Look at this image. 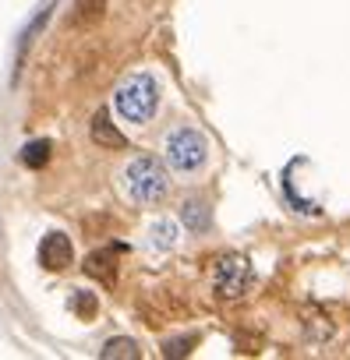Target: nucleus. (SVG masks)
I'll return each instance as SVG.
<instances>
[{"mask_svg": "<svg viewBox=\"0 0 350 360\" xmlns=\"http://www.w3.org/2000/svg\"><path fill=\"white\" fill-rule=\"evenodd\" d=\"M113 99H117V110H120L124 120L145 124L156 113V106H159V85H156L152 75H131V78H124L117 85Z\"/></svg>", "mask_w": 350, "mask_h": 360, "instance_id": "1", "label": "nucleus"}, {"mask_svg": "<svg viewBox=\"0 0 350 360\" xmlns=\"http://www.w3.org/2000/svg\"><path fill=\"white\" fill-rule=\"evenodd\" d=\"M124 184H127V191H131L135 202H159L166 195V188H170V176H166V169H163L159 159L138 155L124 169Z\"/></svg>", "mask_w": 350, "mask_h": 360, "instance_id": "2", "label": "nucleus"}, {"mask_svg": "<svg viewBox=\"0 0 350 360\" xmlns=\"http://www.w3.org/2000/svg\"><path fill=\"white\" fill-rule=\"evenodd\" d=\"M255 286V269L244 255H223L213 265V290L223 300H237Z\"/></svg>", "mask_w": 350, "mask_h": 360, "instance_id": "3", "label": "nucleus"}, {"mask_svg": "<svg viewBox=\"0 0 350 360\" xmlns=\"http://www.w3.org/2000/svg\"><path fill=\"white\" fill-rule=\"evenodd\" d=\"M206 152H209V141L195 127H181V131H173L166 138V159H170L173 169H181V173L199 169L206 162Z\"/></svg>", "mask_w": 350, "mask_h": 360, "instance_id": "4", "label": "nucleus"}, {"mask_svg": "<svg viewBox=\"0 0 350 360\" xmlns=\"http://www.w3.org/2000/svg\"><path fill=\"white\" fill-rule=\"evenodd\" d=\"M71 262H75V248H71V240H68L61 230L46 233L43 244H39V265H43L46 272H64Z\"/></svg>", "mask_w": 350, "mask_h": 360, "instance_id": "5", "label": "nucleus"}, {"mask_svg": "<svg viewBox=\"0 0 350 360\" xmlns=\"http://www.w3.org/2000/svg\"><path fill=\"white\" fill-rule=\"evenodd\" d=\"M85 272L99 283H113L117 279V251L113 248H103V251H92L85 258Z\"/></svg>", "mask_w": 350, "mask_h": 360, "instance_id": "6", "label": "nucleus"}, {"mask_svg": "<svg viewBox=\"0 0 350 360\" xmlns=\"http://www.w3.org/2000/svg\"><path fill=\"white\" fill-rule=\"evenodd\" d=\"M92 141L103 145V148H124V145H127V138L110 124V113H106V110H99V113L92 117Z\"/></svg>", "mask_w": 350, "mask_h": 360, "instance_id": "7", "label": "nucleus"}, {"mask_svg": "<svg viewBox=\"0 0 350 360\" xmlns=\"http://www.w3.org/2000/svg\"><path fill=\"white\" fill-rule=\"evenodd\" d=\"M181 216H185V223H188V230H195V233H206L209 226H213V212H209V205L206 202H185V209H181Z\"/></svg>", "mask_w": 350, "mask_h": 360, "instance_id": "8", "label": "nucleus"}, {"mask_svg": "<svg viewBox=\"0 0 350 360\" xmlns=\"http://www.w3.org/2000/svg\"><path fill=\"white\" fill-rule=\"evenodd\" d=\"M50 152H54V145L46 141V138H36V141H29L25 148H22V166H29V169H43L46 162H50Z\"/></svg>", "mask_w": 350, "mask_h": 360, "instance_id": "9", "label": "nucleus"}, {"mask_svg": "<svg viewBox=\"0 0 350 360\" xmlns=\"http://www.w3.org/2000/svg\"><path fill=\"white\" fill-rule=\"evenodd\" d=\"M99 356H103V360H113V356H117V360H138V356H142V349H138V342H135V339L120 335V339H110V342L99 349Z\"/></svg>", "mask_w": 350, "mask_h": 360, "instance_id": "10", "label": "nucleus"}, {"mask_svg": "<svg viewBox=\"0 0 350 360\" xmlns=\"http://www.w3.org/2000/svg\"><path fill=\"white\" fill-rule=\"evenodd\" d=\"M96 307H99V304H96L92 293H85V290H75V293H71V311H75L78 318H92Z\"/></svg>", "mask_w": 350, "mask_h": 360, "instance_id": "11", "label": "nucleus"}, {"mask_svg": "<svg viewBox=\"0 0 350 360\" xmlns=\"http://www.w3.org/2000/svg\"><path fill=\"white\" fill-rule=\"evenodd\" d=\"M195 342H199L195 335H177V339H166V342H163V356H188Z\"/></svg>", "mask_w": 350, "mask_h": 360, "instance_id": "12", "label": "nucleus"}, {"mask_svg": "<svg viewBox=\"0 0 350 360\" xmlns=\"http://www.w3.org/2000/svg\"><path fill=\"white\" fill-rule=\"evenodd\" d=\"M152 237H156L159 248H173V244H177V226H173V223H159L152 230Z\"/></svg>", "mask_w": 350, "mask_h": 360, "instance_id": "13", "label": "nucleus"}, {"mask_svg": "<svg viewBox=\"0 0 350 360\" xmlns=\"http://www.w3.org/2000/svg\"><path fill=\"white\" fill-rule=\"evenodd\" d=\"M78 11H82V18L96 22V18L106 11V0H78Z\"/></svg>", "mask_w": 350, "mask_h": 360, "instance_id": "14", "label": "nucleus"}]
</instances>
